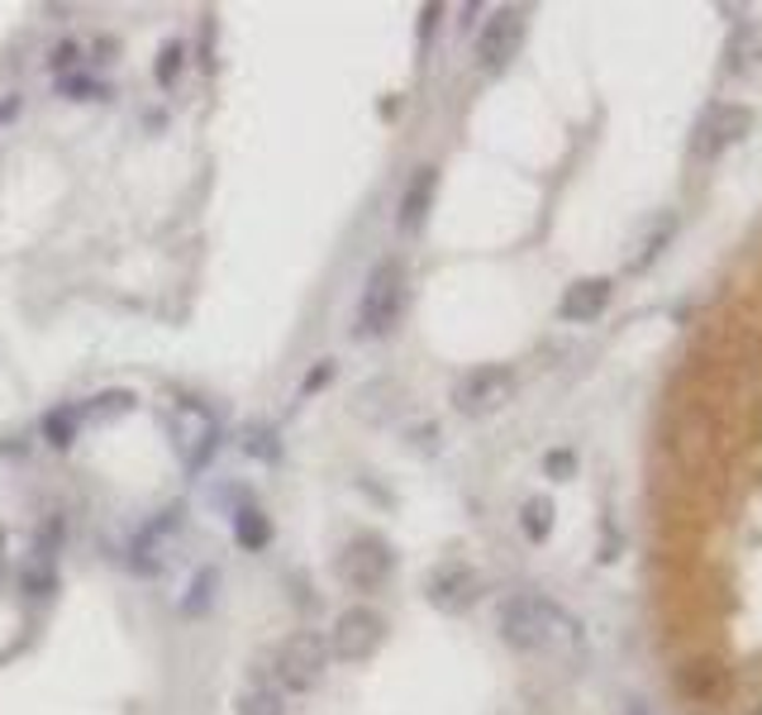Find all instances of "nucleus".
Wrapping results in <instances>:
<instances>
[{
  "label": "nucleus",
  "instance_id": "14",
  "mask_svg": "<svg viewBox=\"0 0 762 715\" xmlns=\"http://www.w3.org/2000/svg\"><path fill=\"white\" fill-rule=\"evenodd\" d=\"M520 525H524L529 539L543 543V539L553 535V501H549V496H529L524 510H520Z\"/></svg>",
  "mask_w": 762,
  "mask_h": 715
},
{
  "label": "nucleus",
  "instance_id": "20",
  "mask_svg": "<svg viewBox=\"0 0 762 715\" xmlns=\"http://www.w3.org/2000/svg\"><path fill=\"white\" fill-rule=\"evenodd\" d=\"M243 453H249V458H267V463H272V458L281 453L277 449V435H272L267 425H249V435H243Z\"/></svg>",
  "mask_w": 762,
  "mask_h": 715
},
{
  "label": "nucleus",
  "instance_id": "18",
  "mask_svg": "<svg viewBox=\"0 0 762 715\" xmlns=\"http://www.w3.org/2000/svg\"><path fill=\"white\" fill-rule=\"evenodd\" d=\"M234 715H286V706H281V696L272 692V686H249V692L239 696Z\"/></svg>",
  "mask_w": 762,
  "mask_h": 715
},
{
  "label": "nucleus",
  "instance_id": "27",
  "mask_svg": "<svg viewBox=\"0 0 762 715\" xmlns=\"http://www.w3.org/2000/svg\"><path fill=\"white\" fill-rule=\"evenodd\" d=\"M329 377H334V358H324V363H320V367H314L310 377H306V386H300V392H314V386H324Z\"/></svg>",
  "mask_w": 762,
  "mask_h": 715
},
{
  "label": "nucleus",
  "instance_id": "8",
  "mask_svg": "<svg viewBox=\"0 0 762 715\" xmlns=\"http://www.w3.org/2000/svg\"><path fill=\"white\" fill-rule=\"evenodd\" d=\"M743 134H753V110L735 106V100H720L696 120L692 129V157L696 163H715L725 148H735Z\"/></svg>",
  "mask_w": 762,
  "mask_h": 715
},
{
  "label": "nucleus",
  "instance_id": "29",
  "mask_svg": "<svg viewBox=\"0 0 762 715\" xmlns=\"http://www.w3.org/2000/svg\"><path fill=\"white\" fill-rule=\"evenodd\" d=\"M749 715H762V701H758V706H753V711H749Z\"/></svg>",
  "mask_w": 762,
  "mask_h": 715
},
{
  "label": "nucleus",
  "instance_id": "3",
  "mask_svg": "<svg viewBox=\"0 0 762 715\" xmlns=\"http://www.w3.org/2000/svg\"><path fill=\"white\" fill-rule=\"evenodd\" d=\"M324 668H329V644L310 635V629H296L272 649V678H277L281 692H314Z\"/></svg>",
  "mask_w": 762,
  "mask_h": 715
},
{
  "label": "nucleus",
  "instance_id": "16",
  "mask_svg": "<svg viewBox=\"0 0 762 715\" xmlns=\"http://www.w3.org/2000/svg\"><path fill=\"white\" fill-rule=\"evenodd\" d=\"M762 57V29L749 24V29H739V38L729 43V72H743L749 63H758Z\"/></svg>",
  "mask_w": 762,
  "mask_h": 715
},
{
  "label": "nucleus",
  "instance_id": "22",
  "mask_svg": "<svg viewBox=\"0 0 762 715\" xmlns=\"http://www.w3.org/2000/svg\"><path fill=\"white\" fill-rule=\"evenodd\" d=\"M543 472H549L553 482H567L572 472H577V453H572V449H553L549 458H543Z\"/></svg>",
  "mask_w": 762,
  "mask_h": 715
},
{
  "label": "nucleus",
  "instance_id": "7",
  "mask_svg": "<svg viewBox=\"0 0 762 715\" xmlns=\"http://www.w3.org/2000/svg\"><path fill=\"white\" fill-rule=\"evenodd\" d=\"M172 449L181 453L186 472H200L220 449V425L200 400H177L172 406Z\"/></svg>",
  "mask_w": 762,
  "mask_h": 715
},
{
  "label": "nucleus",
  "instance_id": "23",
  "mask_svg": "<svg viewBox=\"0 0 762 715\" xmlns=\"http://www.w3.org/2000/svg\"><path fill=\"white\" fill-rule=\"evenodd\" d=\"M63 535H67L63 515H48V520H43V529H38V553H43V558H53V549L63 543Z\"/></svg>",
  "mask_w": 762,
  "mask_h": 715
},
{
  "label": "nucleus",
  "instance_id": "4",
  "mask_svg": "<svg viewBox=\"0 0 762 715\" xmlns=\"http://www.w3.org/2000/svg\"><path fill=\"white\" fill-rule=\"evenodd\" d=\"M515 386H520L515 367H506V363H482V367H472V372L457 377L453 406H457V415H467V420H482V415H496V410L510 406Z\"/></svg>",
  "mask_w": 762,
  "mask_h": 715
},
{
  "label": "nucleus",
  "instance_id": "5",
  "mask_svg": "<svg viewBox=\"0 0 762 715\" xmlns=\"http://www.w3.org/2000/svg\"><path fill=\"white\" fill-rule=\"evenodd\" d=\"M329 658L339 663H367L372 653L386 644V615L372 606H349L339 610V620L329 625Z\"/></svg>",
  "mask_w": 762,
  "mask_h": 715
},
{
  "label": "nucleus",
  "instance_id": "15",
  "mask_svg": "<svg viewBox=\"0 0 762 715\" xmlns=\"http://www.w3.org/2000/svg\"><path fill=\"white\" fill-rule=\"evenodd\" d=\"M77 420H81V410H77V406H67V410H48V415H43V439H48L53 449H67V443L77 439Z\"/></svg>",
  "mask_w": 762,
  "mask_h": 715
},
{
  "label": "nucleus",
  "instance_id": "12",
  "mask_svg": "<svg viewBox=\"0 0 762 715\" xmlns=\"http://www.w3.org/2000/svg\"><path fill=\"white\" fill-rule=\"evenodd\" d=\"M434 196H439V167L434 163L415 167V177L406 182V191H400V210H396L400 234H420L429 210H434Z\"/></svg>",
  "mask_w": 762,
  "mask_h": 715
},
{
  "label": "nucleus",
  "instance_id": "19",
  "mask_svg": "<svg viewBox=\"0 0 762 715\" xmlns=\"http://www.w3.org/2000/svg\"><path fill=\"white\" fill-rule=\"evenodd\" d=\"M672 234H677V215H663V220H658V229H653V239H649V243H643V249L634 253V267H649L653 257L663 253V243H667Z\"/></svg>",
  "mask_w": 762,
  "mask_h": 715
},
{
  "label": "nucleus",
  "instance_id": "17",
  "mask_svg": "<svg viewBox=\"0 0 762 715\" xmlns=\"http://www.w3.org/2000/svg\"><path fill=\"white\" fill-rule=\"evenodd\" d=\"M181 67H186V48H181L177 38H167L163 48H157V63H153V77H157V86H177Z\"/></svg>",
  "mask_w": 762,
  "mask_h": 715
},
{
  "label": "nucleus",
  "instance_id": "28",
  "mask_svg": "<svg viewBox=\"0 0 762 715\" xmlns=\"http://www.w3.org/2000/svg\"><path fill=\"white\" fill-rule=\"evenodd\" d=\"M10 114H14V100H5V106H0V120H10Z\"/></svg>",
  "mask_w": 762,
  "mask_h": 715
},
{
  "label": "nucleus",
  "instance_id": "6",
  "mask_svg": "<svg viewBox=\"0 0 762 715\" xmlns=\"http://www.w3.org/2000/svg\"><path fill=\"white\" fill-rule=\"evenodd\" d=\"M391 568H396V553L382 535H357V539L343 543V553L334 558V572L349 592H377V586L391 578Z\"/></svg>",
  "mask_w": 762,
  "mask_h": 715
},
{
  "label": "nucleus",
  "instance_id": "11",
  "mask_svg": "<svg viewBox=\"0 0 762 715\" xmlns=\"http://www.w3.org/2000/svg\"><path fill=\"white\" fill-rule=\"evenodd\" d=\"M610 300H615V282L610 277H582V282H572L563 292L557 315H563L567 324H592V320H600V315L610 310Z\"/></svg>",
  "mask_w": 762,
  "mask_h": 715
},
{
  "label": "nucleus",
  "instance_id": "25",
  "mask_svg": "<svg viewBox=\"0 0 762 715\" xmlns=\"http://www.w3.org/2000/svg\"><path fill=\"white\" fill-rule=\"evenodd\" d=\"M129 406H134V392H106V396H96V415H124Z\"/></svg>",
  "mask_w": 762,
  "mask_h": 715
},
{
  "label": "nucleus",
  "instance_id": "9",
  "mask_svg": "<svg viewBox=\"0 0 762 715\" xmlns=\"http://www.w3.org/2000/svg\"><path fill=\"white\" fill-rule=\"evenodd\" d=\"M524 43V10L520 6H500L477 34V67L482 72H506L520 57Z\"/></svg>",
  "mask_w": 762,
  "mask_h": 715
},
{
  "label": "nucleus",
  "instance_id": "1",
  "mask_svg": "<svg viewBox=\"0 0 762 715\" xmlns=\"http://www.w3.org/2000/svg\"><path fill=\"white\" fill-rule=\"evenodd\" d=\"M496 625H500V639H506L515 653H553V649H572V644L582 639V625L572 620L557 601L539 596V592L500 601Z\"/></svg>",
  "mask_w": 762,
  "mask_h": 715
},
{
  "label": "nucleus",
  "instance_id": "24",
  "mask_svg": "<svg viewBox=\"0 0 762 715\" xmlns=\"http://www.w3.org/2000/svg\"><path fill=\"white\" fill-rule=\"evenodd\" d=\"M210 586H214V572H200V578H196V586H191V596L181 601V610H186V615H200V610H206V601H210Z\"/></svg>",
  "mask_w": 762,
  "mask_h": 715
},
{
  "label": "nucleus",
  "instance_id": "26",
  "mask_svg": "<svg viewBox=\"0 0 762 715\" xmlns=\"http://www.w3.org/2000/svg\"><path fill=\"white\" fill-rule=\"evenodd\" d=\"M77 53H81L77 43L63 38V43H57V48L48 53V67H53V72H71V67H77Z\"/></svg>",
  "mask_w": 762,
  "mask_h": 715
},
{
  "label": "nucleus",
  "instance_id": "2",
  "mask_svg": "<svg viewBox=\"0 0 762 715\" xmlns=\"http://www.w3.org/2000/svg\"><path fill=\"white\" fill-rule=\"evenodd\" d=\"M400 310H406V267L396 257H382L367 272L363 296H357V315H353V339H382L391 334Z\"/></svg>",
  "mask_w": 762,
  "mask_h": 715
},
{
  "label": "nucleus",
  "instance_id": "13",
  "mask_svg": "<svg viewBox=\"0 0 762 715\" xmlns=\"http://www.w3.org/2000/svg\"><path fill=\"white\" fill-rule=\"evenodd\" d=\"M234 539H239V549H249V553L267 549V543H272V520L257 506H239L234 510Z\"/></svg>",
  "mask_w": 762,
  "mask_h": 715
},
{
  "label": "nucleus",
  "instance_id": "21",
  "mask_svg": "<svg viewBox=\"0 0 762 715\" xmlns=\"http://www.w3.org/2000/svg\"><path fill=\"white\" fill-rule=\"evenodd\" d=\"M57 96H71V100H96V96H110L106 86H96L91 77H57Z\"/></svg>",
  "mask_w": 762,
  "mask_h": 715
},
{
  "label": "nucleus",
  "instance_id": "10",
  "mask_svg": "<svg viewBox=\"0 0 762 715\" xmlns=\"http://www.w3.org/2000/svg\"><path fill=\"white\" fill-rule=\"evenodd\" d=\"M477 596H482V578L463 563H449L429 578V606L443 610V615H463Z\"/></svg>",
  "mask_w": 762,
  "mask_h": 715
}]
</instances>
